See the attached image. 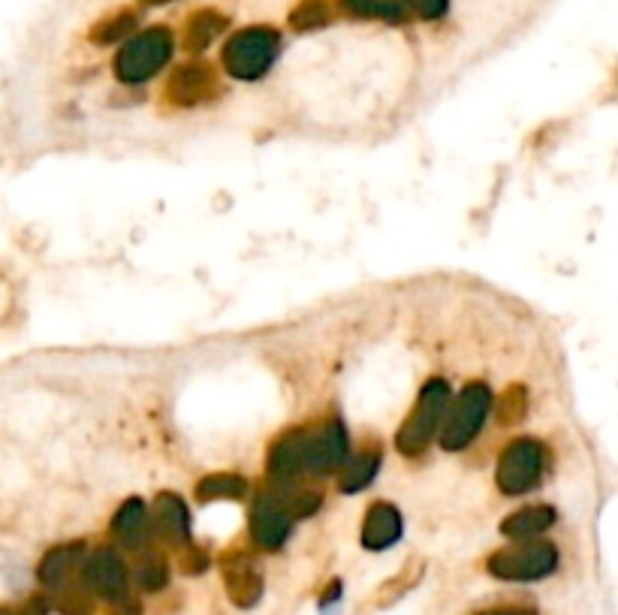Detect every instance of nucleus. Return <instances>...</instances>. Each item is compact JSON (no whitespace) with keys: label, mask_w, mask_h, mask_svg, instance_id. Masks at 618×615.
Wrapping results in <instances>:
<instances>
[{"label":"nucleus","mask_w":618,"mask_h":615,"mask_svg":"<svg viewBox=\"0 0 618 615\" xmlns=\"http://www.w3.org/2000/svg\"><path fill=\"white\" fill-rule=\"evenodd\" d=\"M351 456V437L339 420H327L311 429L308 437V458H305V477H327L339 474Z\"/></svg>","instance_id":"obj_8"},{"label":"nucleus","mask_w":618,"mask_h":615,"mask_svg":"<svg viewBox=\"0 0 618 615\" xmlns=\"http://www.w3.org/2000/svg\"><path fill=\"white\" fill-rule=\"evenodd\" d=\"M293 519L266 492L260 494L254 504V513H251V537H254L256 546L266 549V553H275V549H281L287 543Z\"/></svg>","instance_id":"obj_12"},{"label":"nucleus","mask_w":618,"mask_h":615,"mask_svg":"<svg viewBox=\"0 0 618 615\" xmlns=\"http://www.w3.org/2000/svg\"><path fill=\"white\" fill-rule=\"evenodd\" d=\"M401 10L404 12H413V15H420L425 22H432V19H440L444 12H447L449 0H399Z\"/></svg>","instance_id":"obj_27"},{"label":"nucleus","mask_w":618,"mask_h":615,"mask_svg":"<svg viewBox=\"0 0 618 615\" xmlns=\"http://www.w3.org/2000/svg\"><path fill=\"white\" fill-rule=\"evenodd\" d=\"M172 58L170 27H148L142 34L130 36L115 58V76L124 84H142L154 79L160 67Z\"/></svg>","instance_id":"obj_4"},{"label":"nucleus","mask_w":618,"mask_h":615,"mask_svg":"<svg viewBox=\"0 0 618 615\" xmlns=\"http://www.w3.org/2000/svg\"><path fill=\"white\" fill-rule=\"evenodd\" d=\"M546 462V446L537 437H516L497 458L495 482L507 498H522L540 486Z\"/></svg>","instance_id":"obj_6"},{"label":"nucleus","mask_w":618,"mask_h":615,"mask_svg":"<svg viewBox=\"0 0 618 615\" xmlns=\"http://www.w3.org/2000/svg\"><path fill=\"white\" fill-rule=\"evenodd\" d=\"M380 462H384V449H380V441L375 437H368L353 456H347L344 462V468H341V477H339V489L344 494H356L363 492L371 486V480L377 477V470H380Z\"/></svg>","instance_id":"obj_15"},{"label":"nucleus","mask_w":618,"mask_h":615,"mask_svg":"<svg viewBox=\"0 0 618 615\" xmlns=\"http://www.w3.org/2000/svg\"><path fill=\"white\" fill-rule=\"evenodd\" d=\"M248 494V480L239 474H208L196 482V501H242Z\"/></svg>","instance_id":"obj_20"},{"label":"nucleus","mask_w":618,"mask_h":615,"mask_svg":"<svg viewBox=\"0 0 618 615\" xmlns=\"http://www.w3.org/2000/svg\"><path fill=\"white\" fill-rule=\"evenodd\" d=\"M170 582V567L158 553H146L136 561V585L142 591H160Z\"/></svg>","instance_id":"obj_23"},{"label":"nucleus","mask_w":618,"mask_h":615,"mask_svg":"<svg viewBox=\"0 0 618 615\" xmlns=\"http://www.w3.org/2000/svg\"><path fill=\"white\" fill-rule=\"evenodd\" d=\"M139 613H142V606L136 601H130V597L110 603V615H139Z\"/></svg>","instance_id":"obj_30"},{"label":"nucleus","mask_w":618,"mask_h":615,"mask_svg":"<svg viewBox=\"0 0 618 615\" xmlns=\"http://www.w3.org/2000/svg\"><path fill=\"white\" fill-rule=\"evenodd\" d=\"M151 528L172 546H187L191 543V513L175 492L158 494L154 501V519Z\"/></svg>","instance_id":"obj_16"},{"label":"nucleus","mask_w":618,"mask_h":615,"mask_svg":"<svg viewBox=\"0 0 618 615\" xmlns=\"http://www.w3.org/2000/svg\"><path fill=\"white\" fill-rule=\"evenodd\" d=\"M556 510L546 504H531L522 506L516 513H510L504 522H501V534L510 537V540H537L540 534L556 525Z\"/></svg>","instance_id":"obj_18"},{"label":"nucleus","mask_w":618,"mask_h":615,"mask_svg":"<svg viewBox=\"0 0 618 615\" xmlns=\"http://www.w3.org/2000/svg\"><path fill=\"white\" fill-rule=\"evenodd\" d=\"M220 573H224V585H227V594L236 606L251 610L263 597V570L251 553H244V549L224 553Z\"/></svg>","instance_id":"obj_9"},{"label":"nucleus","mask_w":618,"mask_h":615,"mask_svg":"<svg viewBox=\"0 0 618 615\" xmlns=\"http://www.w3.org/2000/svg\"><path fill=\"white\" fill-rule=\"evenodd\" d=\"M227 24H230L227 22V15L218 10L194 12V15L187 19V24H184V48L194 52V55L206 52V48L227 31Z\"/></svg>","instance_id":"obj_19"},{"label":"nucleus","mask_w":618,"mask_h":615,"mask_svg":"<svg viewBox=\"0 0 618 615\" xmlns=\"http://www.w3.org/2000/svg\"><path fill=\"white\" fill-rule=\"evenodd\" d=\"M528 410V392L522 384H510L501 396H497V420L504 425H516Z\"/></svg>","instance_id":"obj_25"},{"label":"nucleus","mask_w":618,"mask_h":615,"mask_svg":"<svg viewBox=\"0 0 618 615\" xmlns=\"http://www.w3.org/2000/svg\"><path fill=\"white\" fill-rule=\"evenodd\" d=\"M85 543H64V546H55L49 553L43 555V561L37 567V579L46 585V589H64L76 570L82 567V558H85Z\"/></svg>","instance_id":"obj_17"},{"label":"nucleus","mask_w":618,"mask_h":615,"mask_svg":"<svg viewBox=\"0 0 618 615\" xmlns=\"http://www.w3.org/2000/svg\"><path fill=\"white\" fill-rule=\"evenodd\" d=\"M449 401H453V389H449L444 377H432L420 389L416 405H413L408 420L401 422L399 434H396V449H399L401 456H420V453L428 449L432 437H435L440 422H444Z\"/></svg>","instance_id":"obj_1"},{"label":"nucleus","mask_w":618,"mask_h":615,"mask_svg":"<svg viewBox=\"0 0 618 615\" xmlns=\"http://www.w3.org/2000/svg\"><path fill=\"white\" fill-rule=\"evenodd\" d=\"M308 437L311 429H293L281 434L275 444L268 446L266 474L272 482H290L305 477V458H308Z\"/></svg>","instance_id":"obj_11"},{"label":"nucleus","mask_w":618,"mask_h":615,"mask_svg":"<svg viewBox=\"0 0 618 615\" xmlns=\"http://www.w3.org/2000/svg\"><path fill=\"white\" fill-rule=\"evenodd\" d=\"M67 589V585H64ZM61 613L64 615H91V610H94V603H91V591L82 585V589H67L61 594Z\"/></svg>","instance_id":"obj_26"},{"label":"nucleus","mask_w":618,"mask_h":615,"mask_svg":"<svg viewBox=\"0 0 618 615\" xmlns=\"http://www.w3.org/2000/svg\"><path fill=\"white\" fill-rule=\"evenodd\" d=\"M281 52V34L268 24L244 27L239 34L230 36V43L224 46V67L232 79L242 82H256L268 72Z\"/></svg>","instance_id":"obj_3"},{"label":"nucleus","mask_w":618,"mask_h":615,"mask_svg":"<svg viewBox=\"0 0 618 615\" xmlns=\"http://www.w3.org/2000/svg\"><path fill=\"white\" fill-rule=\"evenodd\" d=\"M401 531H404V522H401L399 506L389 501H375L363 519V546L371 553H384L392 543H399Z\"/></svg>","instance_id":"obj_14"},{"label":"nucleus","mask_w":618,"mask_h":615,"mask_svg":"<svg viewBox=\"0 0 618 615\" xmlns=\"http://www.w3.org/2000/svg\"><path fill=\"white\" fill-rule=\"evenodd\" d=\"M489 573L507 582H534L556 573L558 549L546 540H516L507 549L489 555Z\"/></svg>","instance_id":"obj_5"},{"label":"nucleus","mask_w":618,"mask_h":615,"mask_svg":"<svg viewBox=\"0 0 618 615\" xmlns=\"http://www.w3.org/2000/svg\"><path fill=\"white\" fill-rule=\"evenodd\" d=\"M473 615H537L534 606H522V603H510V606H495V610H483Z\"/></svg>","instance_id":"obj_29"},{"label":"nucleus","mask_w":618,"mask_h":615,"mask_svg":"<svg viewBox=\"0 0 618 615\" xmlns=\"http://www.w3.org/2000/svg\"><path fill=\"white\" fill-rule=\"evenodd\" d=\"M341 12H347L353 19H380V22L399 24L408 19V12L401 10L399 0H339Z\"/></svg>","instance_id":"obj_21"},{"label":"nucleus","mask_w":618,"mask_h":615,"mask_svg":"<svg viewBox=\"0 0 618 615\" xmlns=\"http://www.w3.org/2000/svg\"><path fill=\"white\" fill-rule=\"evenodd\" d=\"M82 585L91 594H98L103 601H124L130 597V577H127V567H124L122 555L112 553V549H94L91 555L82 558Z\"/></svg>","instance_id":"obj_7"},{"label":"nucleus","mask_w":618,"mask_h":615,"mask_svg":"<svg viewBox=\"0 0 618 615\" xmlns=\"http://www.w3.org/2000/svg\"><path fill=\"white\" fill-rule=\"evenodd\" d=\"M182 567H184V573H203V570L208 567V558L199 553V549H187L182 558Z\"/></svg>","instance_id":"obj_28"},{"label":"nucleus","mask_w":618,"mask_h":615,"mask_svg":"<svg viewBox=\"0 0 618 615\" xmlns=\"http://www.w3.org/2000/svg\"><path fill=\"white\" fill-rule=\"evenodd\" d=\"M495 405V396L492 389L483 380H473L461 389L459 396L449 401L447 413H444V422H440V446L447 453H459L465 446L471 444L473 437L483 429L489 410Z\"/></svg>","instance_id":"obj_2"},{"label":"nucleus","mask_w":618,"mask_h":615,"mask_svg":"<svg viewBox=\"0 0 618 615\" xmlns=\"http://www.w3.org/2000/svg\"><path fill=\"white\" fill-rule=\"evenodd\" d=\"M332 22V3L329 0H302L296 10L290 12V24L296 31H317Z\"/></svg>","instance_id":"obj_24"},{"label":"nucleus","mask_w":618,"mask_h":615,"mask_svg":"<svg viewBox=\"0 0 618 615\" xmlns=\"http://www.w3.org/2000/svg\"><path fill=\"white\" fill-rule=\"evenodd\" d=\"M142 3H151V7H158V3H170V0H142Z\"/></svg>","instance_id":"obj_31"},{"label":"nucleus","mask_w":618,"mask_h":615,"mask_svg":"<svg viewBox=\"0 0 618 615\" xmlns=\"http://www.w3.org/2000/svg\"><path fill=\"white\" fill-rule=\"evenodd\" d=\"M134 31H136V12L124 10V12H115V15H110V19H103V22L91 31V39H94L98 46H112V43L130 39Z\"/></svg>","instance_id":"obj_22"},{"label":"nucleus","mask_w":618,"mask_h":615,"mask_svg":"<svg viewBox=\"0 0 618 615\" xmlns=\"http://www.w3.org/2000/svg\"><path fill=\"white\" fill-rule=\"evenodd\" d=\"M220 82L215 70L203 64V60H191V64H182L175 67L167 82V96H170L172 106H199V103H208L211 96H218Z\"/></svg>","instance_id":"obj_10"},{"label":"nucleus","mask_w":618,"mask_h":615,"mask_svg":"<svg viewBox=\"0 0 618 615\" xmlns=\"http://www.w3.org/2000/svg\"><path fill=\"white\" fill-rule=\"evenodd\" d=\"M112 534L122 543L124 549L142 553L148 549V537H151V513L142 498H127L115 516H112Z\"/></svg>","instance_id":"obj_13"}]
</instances>
